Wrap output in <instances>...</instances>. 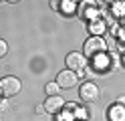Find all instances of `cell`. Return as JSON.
Here are the masks:
<instances>
[{
  "label": "cell",
  "mask_w": 125,
  "mask_h": 121,
  "mask_svg": "<svg viewBox=\"0 0 125 121\" xmlns=\"http://www.w3.org/2000/svg\"><path fill=\"white\" fill-rule=\"evenodd\" d=\"M89 67L95 71V73H101V75H105V73L113 71V63H111V53H99L95 56H91L89 59Z\"/></svg>",
  "instance_id": "obj_2"
},
{
  "label": "cell",
  "mask_w": 125,
  "mask_h": 121,
  "mask_svg": "<svg viewBox=\"0 0 125 121\" xmlns=\"http://www.w3.org/2000/svg\"><path fill=\"white\" fill-rule=\"evenodd\" d=\"M54 121H77V119H75V115H73V109L62 107L57 115H54Z\"/></svg>",
  "instance_id": "obj_14"
},
{
  "label": "cell",
  "mask_w": 125,
  "mask_h": 121,
  "mask_svg": "<svg viewBox=\"0 0 125 121\" xmlns=\"http://www.w3.org/2000/svg\"><path fill=\"white\" fill-rule=\"evenodd\" d=\"M115 103H117V105H121V107H125V95H119V97L115 99Z\"/></svg>",
  "instance_id": "obj_21"
},
{
  "label": "cell",
  "mask_w": 125,
  "mask_h": 121,
  "mask_svg": "<svg viewBox=\"0 0 125 121\" xmlns=\"http://www.w3.org/2000/svg\"><path fill=\"white\" fill-rule=\"evenodd\" d=\"M6 53H8V44H6L4 38H0V59H4Z\"/></svg>",
  "instance_id": "obj_17"
},
{
  "label": "cell",
  "mask_w": 125,
  "mask_h": 121,
  "mask_svg": "<svg viewBox=\"0 0 125 121\" xmlns=\"http://www.w3.org/2000/svg\"><path fill=\"white\" fill-rule=\"evenodd\" d=\"M79 99L83 103H99L101 99V89L95 81H83L79 85Z\"/></svg>",
  "instance_id": "obj_1"
},
{
  "label": "cell",
  "mask_w": 125,
  "mask_h": 121,
  "mask_svg": "<svg viewBox=\"0 0 125 121\" xmlns=\"http://www.w3.org/2000/svg\"><path fill=\"white\" fill-rule=\"evenodd\" d=\"M65 63H67V69H69V71H75V73L89 67V59L83 55V51H81V53H79V51H71V53L67 55Z\"/></svg>",
  "instance_id": "obj_5"
},
{
  "label": "cell",
  "mask_w": 125,
  "mask_h": 121,
  "mask_svg": "<svg viewBox=\"0 0 125 121\" xmlns=\"http://www.w3.org/2000/svg\"><path fill=\"white\" fill-rule=\"evenodd\" d=\"M0 91H2V95L6 97V99H10V97L18 95V93L22 91L20 79L14 77V75H6V77H2V79H0Z\"/></svg>",
  "instance_id": "obj_3"
},
{
  "label": "cell",
  "mask_w": 125,
  "mask_h": 121,
  "mask_svg": "<svg viewBox=\"0 0 125 121\" xmlns=\"http://www.w3.org/2000/svg\"><path fill=\"white\" fill-rule=\"evenodd\" d=\"M73 115H75L77 121H87V119H89V109L85 107V103H75Z\"/></svg>",
  "instance_id": "obj_13"
},
{
  "label": "cell",
  "mask_w": 125,
  "mask_h": 121,
  "mask_svg": "<svg viewBox=\"0 0 125 121\" xmlns=\"http://www.w3.org/2000/svg\"><path fill=\"white\" fill-rule=\"evenodd\" d=\"M36 113H38V115H44V107H42V105H38V107H36Z\"/></svg>",
  "instance_id": "obj_23"
},
{
  "label": "cell",
  "mask_w": 125,
  "mask_h": 121,
  "mask_svg": "<svg viewBox=\"0 0 125 121\" xmlns=\"http://www.w3.org/2000/svg\"><path fill=\"white\" fill-rule=\"evenodd\" d=\"M8 109H10V101L6 99V97H2V99H0V113H4Z\"/></svg>",
  "instance_id": "obj_18"
},
{
  "label": "cell",
  "mask_w": 125,
  "mask_h": 121,
  "mask_svg": "<svg viewBox=\"0 0 125 121\" xmlns=\"http://www.w3.org/2000/svg\"><path fill=\"white\" fill-rule=\"evenodd\" d=\"M79 10V2L77 0H61V6H59V12L62 16H73Z\"/></svg>",
  "instance_id": "obj_12"
},
{
  "label": "cell",
  "mask_w": 125,
  "mask_h": 121,
  "mask_svg": "<svg viewBox=\"0 0 125 121\" xmlns=\"http://www.w3.org/2000/svg\"><path fill=\"white\" fill-rule=\"evenodd\" d=\"M67 99H62L61 95H54V97H46L42 107H44V113H49V115H57V113L65 107Z\"/></svg>",
  "instance_id": "obj_8"
},
{
  "label": "cell",
  "mask_w": 125,
  "mask_h": 121,
  "mask_svg": "<svg viewBox=\"0 0 125 121\" xmlns=\"http://www.w3.org/2000/svg\"><path fill=\"white\" fill-rule=\"evenodd\" d=\"M105 51H107V43L103 36H89L83 44V55L87 59H91V56H95L99 53H105Z\"/></svg>",
  "instance_id": "obj_4"
},
{
  "label": "cell",
  "mask_w": 125,
  "mask_h": 121,
  "mask_svg": "<svg viewBox=\"0 0 125 121\" xmlns=\"http://www.w3.org/2000/svg\"><path fill=\"white\" fill-rule=\"evenodd\" d=\"M107 121H125V107L111 103L107 107Z\"/></svg>",
  "instance_id": "obj_10"
},
{
  "label": "cell",
  "mask_w": 125,
  "mask_h": 121,
  "mask_svg": "<svg viewBox=\"0 0 125 121\" xmlns=\"http://www.w3.org/2000/svg\"><path fill=\"white\" fill-rule=\"evenodd\" d=\"M2 97H4V95H2V91H0V99H2Z\"/></svg>",
  "instance_id": "obj_24"
},
{
  "label": "cell",
  "mask_w": 125,
  "mask_h": 121,
  "mask_svg": "<svg viewBox=\"0 0 125 121\" xmlns=\"http://www.w3.org/2000/svg\"><path fill=\"white\" fill-rule=\"evenodd\" d=\"M117 53H121V56H119V63H121V67L125 69V48H123V46H119V48H117Z\"/></svg>",
  "instance_id": "obj_19"
},
{
  "label": "cell",
  "mask_w": 125,
  "mask_h": 121,
  "mask_svg": "<svg viewBox=\"0 0 125 121\" xmlns=\"http://www.w3.org/2000/svg\"><path fill=\"white\" fill-rule=\"evenodd\" d=\"M77 83H79V77H77L75 71L62 69L59 75H57V85H59L61 89H73Z\"/></svg>",
  "instance_id": "obj_7"
},
{
  "label": "cell",
  "mask_w": 125,
  "mask_h": 121,
  "mask_svg": "<svg viewBox=\"0 0 125 121\" xmlns=\"http://www.w3.org/2000/svg\"><path fill=\"white\" fill-rule=\"evenodd\" d=\"M109 14L115 22H119L121 18H125V2L123 0H117V2H111L109 6Z\"/></svg>",
  "instance_id": "obj_11"
},
{
  "label": "cell",
  "mask_w": 125,
  "mask_h": 121,
  "mask_svg": "<svg viewBox=\"0 0 125 121\" xmlns=\"http://www.w3.org/2000/svg\"><path fill=\"white\" fill-rule=\"evenodd\" d=\"M77 14H79L83 20H87V22L101 18L99 2H81V4H79V10H77Z\"/></svg>",
  "instance_id": "obj_6"
},
{
  "label": "cell",
  "mask_w": 125,
  "mask_h": 121,
  "mask_svg": "<svg viewBox=\"0 0 125 121\" xmlns=\"http://www.w3.org/2000/svg\"><path fill=\"white\" fill-rule=\"evenodd\" d=\"M115 40H117V48H119V46L125 48V26H121V24H119V30H117Z\"/></svg>",
  "instance_id": "obj_16"
},
{
  "label": "cell",
  "mask_w": 125,
  "mask_h": 121,
  "mask_svg": "<svg viewBox=\"0 0 125 121\" xmlns=\"http://www.w3.org/2000/svg\"><path fill=\"white\" fill-rule=\"evenodd\" d=\"M49 4H51V8H52V10H57V12H59V6H61V2H59V0H51Z\"/></svg>",
  "instance_id": "obj_20"
},
{
  "label": "cell",
  "mask_w": 125,
  "mask_h": 121,
  "mask_svg": "<svg viewBox=\"0 0 125 121\" xmlns=\"http://www.w3.org/2000/svg\"><path fill=\"white\" fill-rule=\"evenodd\" d=\"M77 77H79V79H85V77H87V69H81V71H77Z\"/></svg>",
  "instance_id": "obj_22"
},
{
  "label": "cell",
  "mask_w": 125,
  "mask_h": 121,
  "mask_svg": "<svg viewBox=\"0 0 125 121\" xmlns=\"http://www.w3.org/2000/svg\"><path fill=\"white\" fill-rule=\"evenodd\" d=\"M44 95H46V97L61 95V87L57 85V81H51V83H46V85H44Z\"/></svg>",
  "instance_id": "obj_15"
},
{
  "label": "cell",
  "mask_w": 125,
  "mask_h": 121,
  "mask_svg": "<svg viewBox=\"0 0 125 121\" xmlns=\"http://www.w3.org/2000/svg\"><path fill=\"white\" fill-rule=\"evenodd\" d=\"M109 28V24L103 20V18H97V20H91L87 22V32H89V36H103L105 32Z\"/></svg>",
  "instance_id": "obj_9"
}]
</instances>
